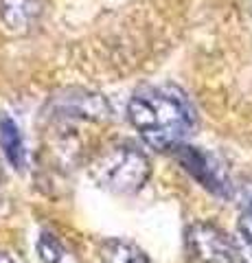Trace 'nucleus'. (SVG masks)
<instances>
[{"mask_svg": "<svg viewBox=\"0 0 252 263\" xmlns=\"http://www.w3.org/2000/svg\"><path fill=\"white\" fill-rule=\"evenodd\" d=\"M103 263H149V257L138 246L123 239H108L101 246Z\"/></svg>", "mask_w": 252, "mask_h": 263, "instance_id": "7", "label": "nucleus"}, {"mask_svg": "<svg viewBox=\"0 0 252 263\" xmlns=\"http://www.w3.org/2000/svg\"><path fill=\"white\" fill-rule=\"evenodd\" d=\"M239 230H241V235L246 237V241L252 243V209H248V211L241 215V219H239Z\"/></svg>", "mask_w": 252, "mask_h": 263, "instance_id": "9", "label": "nucleus"}, {"mask_svg": "<svg viewBox=\"0 0 252 263\" xmlns=\"http://www.w3.org/2000/svg\"><path fill=\"white\" fill-rule=\"evenodd\" d=\"M149 158L129 143L108 147L90 164V176L94 182L117 195L138 193L149 180Z\"/></svg>", "mask_w": 252, "mask_h": 263, "instance_id": "2", "label": "nucleus"}, {"mask_svg": "<svg viewBox=\"0 0 252 263\" xmlns=\"http://www.w3.org/2000/svg\"><path fill=\"white\" fill-rule=\"evenodd\" d=\"M186 250L195 263H237V246L232 239L206 221L189 226L186 230Z\"/></svg>", "mask_w": 252, "mask_h": 263, "instance_id": "3", "label": "nucleus"}, {"mask_svg": "<svg viewBox=\"0 0 252 263\" xmlns=\"http://www.w3.org/2000/svg\"><path fill=\"white\" fill-rule=\"evenodd\" d=\"M250 209H252V204H250Z\"/></svg>", "mask_w": 252, "mask_h": 263, "instance_id": "11", "label": "nucleus"}, {"mask_svg": "<svg viewBox=\"0 0 252 263\" xmlns=\"http://www.w3.org/2000/svg\"><path fill=\"white\" fill-rule=\"evenodd\" d=\"M0 263H15L9 254H5V252H0Z\"/></svg>", "mask_w": 252, "mask_h": 263, "instance_id": "10", "label": "nucleus"}, {"mask_svg": "<svg viewBox=\"0 0 252 263\" xmlns=\"http://www.w3.org/2000/svg\"><path fill=\"white\" fill-rule=\"evenodd\" d=\"M176 156L186 174L193 176L204 189H208L210 193H215L219 197H230L232 184H230L228 171L224 169V162L217 156L200 149V147H191V145L178 147Z\"/></svg>", "mask_w": 252, "mask_h": 263, "instance_id": "4", "label": "nucleus"}, {"mask_svg": "<svg viewBox=\"0 0 252 263\" xmlns=\"http://www.w3.org/2000/svg\"><path fill=\"white\" fill-rule=\"evenodd\" d=\"M37 254L42 263H60L64 257V248L51 233H42L37 239Z\"/></svg>", "mask_w": 252, "mask_h": 263, "instance_id": "8", "label": "nucleus"}, {"mask_svg": "<svg viewBox=\"0 0 252 263\" xmlns=\"http://www.w3.org/2000/svg\"><path fill=\"white\" fill-rule=\"evenodd\" d=\"M129 123L156 152H176L195 125V110L178 86H149L129 99Z\"/></svg>", "mask_w": 252, "mask_h": 263, "instance_id": "1", "label": "nucleus"}, {"mask_svg": "<svg viewBox=\"0 0 252 263\" xmlns=\"http://www.w3.org/2000/svg\"><path fill=\"white\" fill-rule=\"evenodd\" d=\"M0 149L7 156L9 164H13L15 169L24 167V143H22V134L15 121L9 119L7 114L0 117Z\"/></svg>", "mask_w": 252, "mask_h": 263, "instance_id": "6", "label": "nucleus"}, {"mask_svg": "<svg viewBox=\"0 0 252 263\" xmlns=\"http://www.w3.org/2000/svg\"><path fill=\"white\" fill-rule=\"evenodd\" d=\"M42 13L40 0H0V18L15 33L29 31Z\"/></svg>", "mask_w": 252, "mask_h": 263, "instance_id": "5", "label": "nucleus"}]
</instances>
